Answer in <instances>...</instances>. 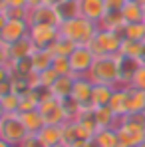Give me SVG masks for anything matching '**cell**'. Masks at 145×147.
Segmentation results:
<instances>
[{"instance_id":"9c48e42d","label":"cell","mask_w":145,"mask_h":147,"mask_svg":"<svg viewBox=\"0 0 145 147\" xmlns=\"http://www.w3.org/2000/svg\"><path fill=\"white\" fill-rule=\"evenodd\" d=\"M30 40L36 48H52L54 42L60 38V26L48 24H34L30 26Z\"/></svg>"},{"instance_id":"f1b7e54d","label":"cell","mask_w":145,"mask_h":147,"mask_svg":"<svg viewBox=\"0 0 145 147\" xmlns=\"http://www.w3.org/2000/svg\"><path fill=\"white\" fill-rule=\"evenodd\" d=\"M74 48H76L74 42H70L68 38H62V36H60V38L54 42V46H52L50 50L54 52V56H66V58H68V56L72 54Z\"/></svg>"},{"instance_id":"7bdbcfd3","label":"cell","mask_w":145,"mask_h":147,"mask_svg":"<svg viewBox=\"0 0 145 147\" xmlns=\"http://www.w3.org/2000/svg\"><path fill=\"white\" fill-rule=\"evenodd\" d=\"M143 6H145V4H143Z\"/></svg>"},{"instance_id":"1f68e13d","label":"cell","mask_w":145,"mask_h":147,"mask_svg":"<svg viewBox=\"0 0 145 147\" xmlns=\"http://www.w3.org/2000/svg\"><path fill=\"white\" fill-rule=\"evenodd\" d=\"M131 86L137 88V90H143L145 92V64H141V68L135 72L133 80H131Z\"/></svg>"},{"instance_id":"836d02e7","label":"cell","mask_w":145,"mask_h":147,"mask_svg":"<svg viewBox=\"0 0 145 147\" xmlns=\"http://www.w3.org/2000/svg\"><path fill=\"white\" fill-rule=\"evenodd\" d=\"M125 4H127V0H105L107 10H123Z\"/></svg>"},{"instance_id":"277c9868","label":"cell","mask_w":145,"mask_h":147,"mask_svg":"<svg viewBox=\"0 0 145 147\" xmlns=\"http://www.w3.org/2000/svg\"><path fill=\"white\" fill-rule=\"evenodd\" d=\"M121 42L123 40H121L115 32L97 28L96 36L92 38V42L88 46L94 52L96 58H99V56H117L119 54V48H121Z\"/></svg>"},{"instance_id":"83f0119b","label":"cell","mask_w":145,"mask_h":147,"mask_svg":"<svg viewBox=\"0 0 145 147\" xmlns=\"http://www.w3.org/2000/svg\"><path fill=\"white\" fill-rule=\"evenodd\" d=\"M143 42L145 40H123L121 42V48H119V54L139 58L141 56V48H143Z\"/></svg>"},{"instance_id":"ab89813d","label":"cell","mask_w":145,"mask_h":147,"mask_svg":"<svg viewBox=\"0 0 145 147\" xmlns=\"http://www.w3.org/2000/svg\"><path fill=\"white\" fill-rule=\"evenodd\" d=\"M54 147H68L66 143H58V145H54Z\"/></svg>"},{"instance_id":"d6986e66","label":"cell","mask_w":145,"mask_h":147,"mask_svg":"<svg viewBox=\"0 0 145 147\" xmlns=\"http://www.w3.org/2000/svg\"><path fill=\"white\" fill-rule=\"evenodd\" d=\"M96 147H119V137H117V127H101L94 135Z\"/></svg>"},{"instance_id":"44dd1931","label":"cell","mask_w":145,"mask_h":147,"mask_svg":"<svg viewBox=\"0 0 145 147\" xmlns=\"http://www.w3.org/2000/svg\"><path fill=\"white\" fill-rule=\"evenodd\" d=\"M121 14H123V20L127 24H131V22H145V6L141 2L127 0V4L123 6Z\"/></svg>"},{"instance_id":"b9f144b4","label":"cell","mask_w":145,"mask_h":147,"mask_svg":"<svg viewBox=\"0 0 145 147\" xmlns=\"http://www.w3.org/2000/svg\"><path fill=\"white\" fill-rule=\"evenodd\" d=\"M133 2H141V4H145V0H133Z\"/></svg>"},{"instance_id":"603a6c76","label":"cell","mask_w":145,"mask_h":147,"mask_svg":"<svg viewBox=\"0 0 145 147\" xmlns=\"http://www.w3.org/2000/svg\"><path fill=\"white\" fill-rule=\"evenodd\" d=\"M38 139L44 147H54L62 143V125H44V129L38 133Z\"/></svg>"},{"instance_id":"ac0fdd59","label":"cell","mask_w":145,"mask_h":147,"mask_svg":"<svg viewBox=\"0 0 145 147\" xmlns=\"http://www.w3.org/2000/svg\"><path fill=\"white\" fill-rule=\"evenodd\" d=\"M56 12H58L60 24H62V22H66V20H72V18L82 16L80 0H62V2L56 6Z\"/></svg>"},{"instance_id":"f546056e","label":"cell","mask_w":145,"mask_h":147,"mask_svg":"<svg viewBox=\"0 0 145 147\" xmlns=\"http://www.w3.org/2000/svg\"><path fill=\"white\" fill-rule=\"evenodd\" d=\"M60 74L56 72L54 68H48V70H42V72H38V86H44V88H50L54 82H56V78H58Z\"/></svg>"},{"instance_id":"e0dca14e","label":"cell","mask_w":145,"mask_h":147,"mask_svg":"<svg viewBox=\"0 0 145 147\" xmlns=\"http://www.w3.org/2000/svg\"><path fill=\"white\" fill-rule=\"evenodd\" d=\"M109 107H111V111H113L119 119L129 113V107H127V90H125V88H121V86L115 88V92H113V96H111V101H109Z\"/></svg>"},{"instance_id":"4fadbf2b","label":"cell","mask_w":145,"mask_h":147,"mask_svg":"<svg viewBox=\"0 0 145 147\" xmlns=\"http://www.w3.org/2000/svg\"><path fill=\"white\" fill-rule=\"evenodd\" d=\"M80 8H82V16L96 24L101 22V18L107 12L105 0H80Z\"/></svg>"},{"instance_id":"2e32d148","label":"cell","mask_w":145,"mask_h":147,"mask_svg":"<svg viewBox=\"0 0 145 147\" xmlns=\"http://www.w3.org/2000/svg\"><path fill=\"white\" fill-rule=\"evenodd\" d=\"M115 88H117V86L96 84V86H94V96H92V107H103V105H109Z\"/></svg>"},{"instance_id":"8d00e7d4","label":"cell","mask_w":145,"mask_h":147,"mask_svg":"<svg viewBox=\"0 0 145 147\" xmlns=\"http://www.w3.org/2000/svg\"><path fill=\"white\" fill-rule=\"evenodd\" d=\"M60 2H62V0H40V4H46V6H54V8H56V6H58Z\"/></svg>"},{"instance_id":"74e56055","label":"cell","mask_w":145,"mask_h":147,"mask_svg":"<svg viewBox=\"0 0 145 147\" xmlns=\"http://www.w3.org/2000/svg\"><path fill=\"white\" fill-rule=\"evenodd\" d=\"M141 64H145V42H143V48H141V56H139Z\"/></svg>"},{"instance_id":"d6a6232c","label":"cell","mask_w":145,"mask_h":147,"mask_svg":"<svg viewBox=\"0 0 145 147\" xmlns=\"http://www.w3.org/2000/svg\"><path fill=\"white\" fill-rule=\"evenodd\" d=\"M18 147H44V145H42V141L38 139V135H28Z\"/></svg>"},{"instance_id":"8fae6325","label":"cell","mask_w":145,"mask_h":147,"mask_svg":"<svg viewBox=\"0 0 145 147\" xmlns=\"http://www.w3.org/2000/svg\"><path fill=\"white\" fill-rule=\"evenodd\" d=\"M94 82L88 76H76L74 80V90H72V98L84 107L90 109L92 107V96H94Z\"/></svg>"},{"instance_id":"d4e9b609","label":"cell","mask_w":145,"mask_h":147,"mask_svg":"<svg viewBox=\"0 0 145 147\" xmlns=\"http://www.w3.org/2000/svg\"><path fill=\"white\" fill-rule=\"evenodd\" d=\"M0 18L2 20H28L30 18V8L28 6L0 4Z\"/></svg>"},{"instance_id":"7402d4cb","label":"cell","mask_w":145,"mask_h":147,"mask_svg":"<svg viewBox=\"0 0 145 147\" xmlns=\"http://www.w3.org/2000/svg\"><path fill=\"white\" fill-rule=\"evenodd\" d=\"M94 115H96L97 127H117L119 125V117L111 111L109 105H103V107H94Z\"/></svg>"},{"instance_id":"30bf717a","label":"cell","mask_w":145,"mask_h":147,"mask_svg":"<svg viewBox=\"0 0 145 147\" xmlns=\"http://www.w3.org/2000/svg\"><path fill=\"white\" fill-rule=\"evenodd\" d=\"M141 68V60L135 56H125V54H117V74H119V82L117 86L127 88L131 86V80L135 72Z\"/></svg>"},{"instance_id":"5b68a950","label":"cell","mask_w":145,"mask_h":147,"mask_svg":"<svg viewBox=\"0 0 145 147\" xmlns=\"http://www.w3.org/2000/svg\"><path fill=\"white\" fill-rule=\"evenodd\" d=\"M68 62H70L72 76H88V72L92 70L96 62V56L90 50V46H76L72 54L68 56Z\"/></svg>"},{"instance_id":"5bb4252c","label":"cell","mask_w":145,"mask_h":147,"mask_svg":"<svg viewBox=\"0 0 145 147\" xmlns=\"http://www.w3.org/2000/svg\"><path fill=\"white\" fill-rule=\"evenodd\" d=\"M74 80L76 76L72 74H64V76H58L56 82L50 86V94L58 99H64V98H70L72 96V90H74Z\"/></svg>"},{"instance_id":"ffe728a7","label":"cell","mask_w":145,"mask_h":147,"mask_svg":"<svg viewBox=\"0 0 145 147\" xmlns=\"http://www.w3.org/2000/svg\"><path fill=\"white\" fill-rule=\"evenodd\" d=\"M127 107L129 113H145V92L133 86H127Z\"/></svg>"},{"instance_id":"e575fe53","label":"cell","mask_w":145,"mask_h":147,"mask_svg":"<svg viewBox=\"0 0 145 147\" xmlns=\"http://www.w3.org/2000/svg\"><path fill=\"white\" fill-rule=\"evenodd\" d=\"M72 147H96V141H94V139H80V141H76Z\"/></svg>"},{"instance_id":"3957f363","label":"cell","mask_w":145,"mask_h":147,"mask_svg":"<svg viewBox=\"0 0 145 147\" xmlns=\"http://www.w3.org/2000/svg\"><path fill=\"white\" fill-rule=\"evenodd\" d=\"M28 129L20 117V113H0V139L12 145H20L28 137Z\"/></svg>"},{"instance_id":"4dcf8cb0","label":"cell","mask_w":145,"mask_h":147,"mask_svg":"<svg viewBox=\"0 0 145 147\" xmlns=\"http://www.w3.org/2000/svg\"><path fill=\"white\" fill-rule=\"evenodd\" d=\"M52 68L60 74V76H64V74H72V70H70V62H68L66 56H54Z\"/></svg>"},{"instance_id":"ba28073f","label":"cell","mask_w":145,"mask_h":147,"mask_svg":"<svg viewBox=\"0 0 145 147\" xmlns=\"http://www.w3.org/2000/svg\"><path fill=\"white\" fill-rule=\"evenodd\" d=\"M30 34L28 20H2L0 24V44H14Z\"/></svg>"},{"instance_id":"7c38bea8","label":"cell","mask_w":145,"mask_h":147,"mask_svg":"<svg viewBox=\"0 0 145 147\" xmlns=\"http://www.w3.org/2000/svg\"><path fill=\"white\" fill-rule=\"evenodd\" d=\"M30 26L34 24H48V26H60V18L54 6H46L40 4L36 8H30V18H28Z\"/></svg>"},{"instance_id":"8992f818","label":"cell","mask_w":145,"mask_h":147,"mask_svg":"<svg viewBox=\"0 0 145 147\" xmlns=\"http://www.w3.org/2000/svg\"><path fill=\"white\" fill-rule=\"evenodd\" d=\"M0 50H2V64H10V62H14V60L32 58L36 46L32 44L30 36H26V38L14 42V44H0Z\"/></svg>"},{"instance_id":"60d3db41","label":"cell","mask_w":145,"mask_h":147,"mask_svg":"<svg viewBox=\"0 0 145 147\" xmlns=\"http://www.w3.org/2000/svg\"><path fill=\"white\" fill-rule=\"evenodd\" d=\"M137 147H145V139H143V141H141V143H139Z\"/></svg>"},{"instance_id":"7a4b0ae2","label":"cell","mask_w":145,"mask_h":147,"mask_svg":"<svg viewBox=\"0 0 145 147\" xmlns=\"http://www.w3.org/2000/svg\"><path fill=\"white\" fill-rule=\"evenodd\" d=\"M88 78L94 84H109L117 86L119 74H117V56H99L96 58L92 70L88 72Z\"/></svg>"},{"instance_id":"9a60e30c","label":"cell","mask_w":145,"mask_h":147,"mask_svg":"<svg viewBox=\"0 0 145 147\" xmlns=\"http://www.w3.org/2000/svg\"><path fill=\"white\" fill-rule=\"evenodd\" d=\"M20 117H22V121H24V125H26V129H28L30 135H38V133L44 129V125H46V119H44V115L40 113V109L22 111Z\"/></svg>"},{"instance_id":"52a82bcc","label":"cell","mask_w":145,"mask_h":147,"mask_svg":"<svg viewBox=\"0 0 145 147\" xmlns=\"http://www.w3.org/2000/svg\"><path fill=\"white\" fill-rule=\"evenodd\" d=\"M40 113L44 115V119H46V125H64V123L68 121V117H66V111H64V107H62V101L58 98H54L52 94H48L46 98L40 101Z\"/></svg>"},{"instance_id":"d590c367","label":"cell","mask_w":145,"mask_h":147,"mask_svg":"<svg viewBox=\"0 0 145 147\" xmlns=\"http://www.w3.org/2000/svg\"><path fill=\"white\" fill-rule=\"evenodd\" d=\"M0 4H8V6H28V0H0Z\"/></svg>"},{"instance_id":"cb8c5ba5","label":"cell","mask_w":145,"mask_h":147,"mask_svg":"<svg viewBox=\"0 0 145 147\" xmlns=\"http://www.w3.org/2000/svg\"><path fill=\"white\" fill-rule=\"evenodd\" d=\"M52 62H54V52L50 48H36L34 50L32 64H34V70L36 72H42V70L52 68Z\"/></svg>"},{"instance_id":"f35d334b","label":"cell","mask_w":145,"mask_h":147,"mask_svg":"<svg viewBox=\"0 0 145 147\" xmlns=\"http://www.w3.org/2000/svg\"><path fill=\"white\" fill-rule=\"evenodd\" d=\"M0 147H16V145H12V143H8V141H2V139H0Z\"/></svg>"},{"instance_id":"6da1fadb","label":"cell","mask_w":145,"mask_h":147,"mask_svg":"<svg viewBox=\"0 0 145 147\" xmlns=\"http://www.w3.org/2000/svg\"><path fill=\"white\" fill-rule=\"evenodd\" d=\"M99 26L84 16H78L72 20H66L60 24V36L68 38L70 42H74L76 46H88L92 42V38L96 36Z\"/></svg>"},{"instance_id":"484cf974","label":"cell","mask_w":145,"mask_h":147,"mask_svg":"<svg viewBox=\"0 0 145 147\" xmlns=\"http://www.w3.org/2000/svg\"><path fill=\"white\" fill-rule=\"evenodd\" d=\"M0 113H20V94L10 92L0 96Z\"/></svg>"},{"instance_id":"4316f807","label":"cell","mask_w":145,"mask_h":147,"mask_svg":"<svg viewBox=\"0 0 145 147\" xmlns=\"http://www.w3.org/2000/svg\"><path fill=\"white\" fill-rule=\"evenodd\" d=\"M123 40H145V22H131L125 24Z\"/></svg>"}]
</instances>
